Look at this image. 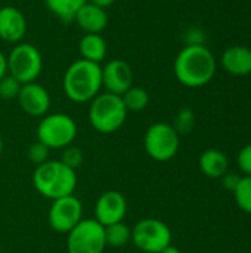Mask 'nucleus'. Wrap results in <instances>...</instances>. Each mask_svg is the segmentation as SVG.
Here are the masks:
<instances>
[{
    "mask_svg": "<svg viewBox=\"0 0 251 253\" xmlns=\"http://www.w3.org/2000/svg\"><path fill=\"white\" fill-rule=\"evenodd\" d=\"M105 242L109 248H124L132 242V228L123 222L105 227Z\"/></svg>",
    "mask_w": 251,
    "mask_h": 253,
    "instance_id": "aec40b11",
    "label": "nucleus"
},
{
    "mask_svg": "<svg viewBox=\"0 0 251 253\" xmlns=\"http://www.w3.org/2000/svg\"><path fill=\"white\" fill-rule=\"evenodd\" d=\"M234 196L238 208L246 213H251V176H241Z\"/></svg>",
    "mask_w": 251,
    "mask_h": 253,
    "instance_id": "4be33fe9",
    "label": "nucleus"
},
{
    "mask_svg": "<svg viewBox=\"0 0 251 253\" xmlns=\"http://www.w3.org/2000/svg\"><path fill=\"white\" fill-rule=\"evenodd\" d=\"M27 33L24 13L13 6L0 7V39L7 43H19Z\"/></svg>",
    "mask_w": 251,
    "mask_h": 253,
    "instance_id": "4468645a",
    "label": "nucleus"
},
{
    "mask_svg": "<svg viewBox=\"0 0 251 253\" xmlns=\"http://www.w3.org/2000/svg\"><path fill=\"white\" fill-rule=\"evenodd\" d=\"M105 248V227L95 218H83L67 234L68 253H104Z\"/></svg>",
    "mask_w": 251,
    "mask_h": 253,
    "instance_id": "6e6552de",
    "label": "nucleus"
},
{
    "mask_svg": "<svg viewBox=\"0 0 251 253\" xmlns=\"http://www.w3.org/2000/svg\"><path fill=\"white\" fill-rule=\"evenodd\" d=\"M33 185L36 191L49 200L71 196L77 187L75 170L67 168L61 160H47L36 166L33 173Z\"/></svg>",
    "mask_w": 251,
    "mask_h": 253,
    "instance_id": "7ed1b4c3",
    "label": "nucleus"
},
{
    "mask_svg": "<svg viewBox=\"0 0 251 253\" xmlns=\"http://www.w3.org/2000/svg\"><path fill=\"white\" fill-rule=\"evenodd\" d=\"M62 87L65 96L75 104L90 102L102 87V67L83 58L71 62L65 70Z\"/></svg>",
    "mask_w": 251,
    "mask_h": 253,
    "instance_id": "f03ea898",
    "label": "nucleus"
},
{
    "mask_svg": "<svg viewBox=\"0 0 251 253\" xmlns=\"http://www.w3.org/2000/svg\"><path fill=\"white\" fill-rule=\"evenodd\" d=\"M77 123L65 113H52L43 116L37 126V141L49 150H64L77 138Z\"/></svg>",
    "mask_w": 251,
    "mask_h": 253,
    "instance_id": "39448f33",
    "label": "nucleus"
},
{
    "mask_svg": "<svg viewBox=\"0 0 251 253\" xmlns=\"http://www.w3.org/2000/svg\"><path fill=\"white\" fill-rule=\"evenodd\" d=\"M3 148H4V144H3V138H1V135H0V157H1V154H3Z\"/></svg>",
    "mask_w": 251,
    "mask_h": 253,
    "instance_id": "473e14b6",
    "label": "nucleus"
},
{
    "mask_svg": "<svg viewBox=\"0 0 251 253\" xmlns=\"http://www.w3.org/2000/svg\"><path fill=\"white\" fill-rule=\"evenodd\" d=\"M237 163L244 176H251V144L244 145L237 157Z\"/></svg>",
    "mask_w": 251,
    "mask_h": 253,
    "instance_id": "bb28decb",
    "label": "nucleus"
},
{
    "mask_svg": "<svg viewBox=\"0 0 251 253\" xmlns=\"http://www.w3.org/2000/svg\"><path fill=\"white\" fill-rule=\"evenodd\" d=\"M74 21L86 34H99L108 25V13L104 7L86 1L75 13Z\"/></svg>",
    "mask_w": 251,
    "mask_h": 253,
    "instance_id": "2eb2a0df",
    "label": "nucleus"
},
{
    "mask_svg": "<svg viewBox=\"0 0 251 253\" xmlns=\"http://www.w3.org/2000/svg\"><path fill=\"white\" fill-rule=\"evenodd\" d=\"M216 58L206 44L183 46L173 64L178 82L191 89L209 84L216 74Z\"/></svg>",
    "mask_w": 251,
    "mask_h": 253,
    "instance_id": "f257e3e1",
    "label": "nucleus"
},
{
    "mask_svg": "<svg viewBox=\"0 0 251 253\" xmlns=\"http://www.w3.org/2000/svg\"><path fill=\"white\" fill-rule=\"evenodd\" d=\"M200 169L201 172L212 179L222 178L229 170V160L225 153L216 148H209L200 156Z\"/></svg>",
    "mask_w": 251,
    "mask_h": 253,
    "instance_id": "f3484780",
    "label": "nucleus"
},
{
    "mask_svg": "<svg viewBox=\"0 0 251 253\" xmlns=\"http://www.w3.org/2000/svg\"><path fill=\"white\" fill-rule=\"evenodd\" d=\"M158 253H182L178 248H175V246H172V245H169L167 248H164L161 252H158Z\"/></svg>",
    "mask_w": 251,
    "mask_h": 253,
    "instance_id": "2f4dec72",
    "label": "nucleus"
},
{
    "mask_svg": "<svg viewBox=\"0 0 251 253\" xmlns=\"http://www.w3.org/2000/svg\"><path fill=\"white\" fill-rule=\"evenodd\" d=\"M16 99L21 110L31 117H43L49 113L50 95L46 87L37 82L22 84Z\"/></svg>",
    "mask_w": 251,
    "mask_h": 253,
    "instance_id": "f8f14e48",
    "label": "nucleus"
},
{
    "mask_svg": "<svg viewBox=\"0 0 251 253\" xmlns=\"http://www.w3.org/2000/svg\"><path fill=\"white\" fill-rule=\"evenodd\" d=\"M7 74L21 84L36 82L43 70V58L40 50L31 43H18L6 56Z\"/></svg>",
    "mask_w": 251,
    "mask_h": 253,
    "instance_id": "0eeeda50",
    "label": "nucleus"
},
{
    "mask_svg": "<svg viewBox=\"0 0 251 253\" xmlns=\"http://www.w3.org/2000/svg\"><path fill=\"white\" fill-rule=\"evenodd\" d=\"M179 135H188L195 127V114L191 108H180L172 125Z\"/></svg>",
    "mask_w": 251,
    "mask_h": 253,
    "instance_id": "5701e85b",
    "label": "nucleus"
},
{
    "mask_svg": "<svg viewBox=\"0 0 251 253\" xmlns=\"http://www.w3.org/2000/svg\"><path fill=\"white\" fill-rule=\"evenodd\" d=\"M49 153H50V150L44 144H41L40 141H36L34 144L30 145L27 154H28V159H30V162L33 165L40 166V165H43L44 162L49 160Z\"/></svg>",
    "mask_w": 251,
    "mask_h": 253,
    "instance_id": "a878e982",
    "label": "nucleus"
},
{
    "mask_svg": "<svg viewBox=\"0 0 251 253\" xmlns=\"http://www.w3.org/2000/svg\"><path fill=\"white\" fill-rule=\"evenodd\" d=\"M127 110L120 95L98 93L89 105V123L99 133L117 132L127 119Z\"/></svg>",
    "mask_w": 251,
    "mask_h": 253,
    "instance_id": "20e7f679",
    "label": "nucleus"
},
{
    "mask_svg": "<svg viewBox=\"0 0 251 253\" xmlns=\"http://www.w3.org/2000/svg\"><path fill=\"white\" fill-rule=\"evenodd\" d=\"M180 147V135L169 123L158 122L151 125L143 136L146 154L160 163L170 162L176 157Z\"/></svg>",
    "mask_w": 251,
    "mask_h": 253,
    "instance_id": "423d86ee",
    "label": "nucleus"
},
{
    "mask_svg": "<svg viewBox=\"0 0 251 253\" xmlns=\"http://www.w3.org/2000/svg\"><path fill=\"white\" fill-rule=\"evenodd\" d=\"M220 64L232 76H249L251 74V49L241 44L231 46L222 53Z\"/></svg>",
    "mask_w": 251,
    "mask_h": 253,
    "instance_id": "dca6fc26",
    "label": "nucleus"
},
{
    "mask_svg": "<svg viewBox=\"0 0 251 253\" xmlns=\"http://www.w3.org/2000/svg\"><path fill=\"white\" fill-rule=\"evenodd\" d=\"M78 50L83 59L99 64L107 56V42L101 34H84L78 42Z\"/></svg>",
    "mask_w": 251,
    "mask_h": 253,
    "instance_id": "a211bd4d",
    "label": "nucleus"
},
{
    "mask_svg": "<svg viewBox=\"0 0 251 253\" xmlns=\"http://www.w3.org/2000/svg\"><path fill=\"white\" fill-rule=\"evenodd\" d=\"M121 99L124 102L127 113H139V111L145 110L149 104L148 92L138 86H132L130 89H127L121 95Z\"/></svg>",
    "mask_w": 251,
    "mask_h": 253,
    "instance_id": "412c9836",
    "label": "nucleus"
},
{
    "mask_svg": "<svg viewBox=\"0 0 251 253\" xmlns=\"http://www.w3.org/2000/svg\"><path fill=\"white\" fill-rule=\"evenodd\" d=\"M67 168H70V169H72V170H75V169H78L81 165H83V162H84V156H83V151L78 148V147H75V145H68V147H65L64 150H62V154H61V159H59Z\"/></svg>",
    "mask_w": 251,
    "mask_h": 253,
    "instance_id": "b1692460",
    "label": "nucleus"
},
{
    "mask_svg": "<svg viewBox=\"0 0 251 253\" xmlns=\"http://www.w3.org/2000/svg\"><path fill=\"white\" fill-rule=\"evenodd\" d=\"M83 219V205L74 194L52 200L47 221L50 228L59 234H68Z\"/></svg>",
    "mask_w": 251,
    "mask_h": 253,
    "instance_id": "9d476101",
    "label": "nucleus"
},
{
    "mask_svg": "<svg viewBox=\"0 0 251 253\" xmlns=\"http://www.w3.org/2000/svg\"><path fill=\"white\" fill-rule=\"evenodd\" d=\"M7 74V59L6 55L0 50V80Z\"/></svg>",
    "mask_w": 251,
    "mask_h": 253,
    "instance_id": "c756f323",
    "label": "nucleus"
},
{
    "mask_svg": "<svg viewBox=\"0 0 251 253\" xmlns=\"http://www.w3.org/2000/svg\"><path fill=\"white\" fill-rule=\"evenodd\" d=\"M114 1H115V0H90V3H93V4H96V6H99V7H104V9L109 7Z\"/></svg>",
    "mask_w": 251,
    "mask_h": 253,
    "instance_id": "7c9ffc66",
    "label": "nucleus"
},
{
    "mask_svg": "<svg viewBox=\"0 0 251 253\" xmlns=\"http://www.w3.org/2000/svg\"><path fill=\"white\" fill-rule=\"evenodd\" d=\"M93 212L95 219L104 227L123 222L127 215V200L123 193L108 190L98 197Z\"/></svg>",
    "mask_w": 251,
    "mask_h": 253,
    "instance_id": "9b49d317",
    "label": "nucleus"
},
{
    "mask_svg": "<svg viewBox=\"0 0 251 253\" xmlns=\"http://www.w3.org/2000/svg\"><path fill=\"white\" fill-rule=\"evenodd\" d=\"M222 179V185H223V188L225 190H228V191H235V188L238 187V184H240V181H241V176L240 175H237V173H231L229 170L220 178Z\"/></svg>",
    "mask_w": 251,
    "mask_h": 253,
    "instance_id": "c85d7f7f",
    "label": "nucleus"
},
{
    "mask_svg": "<svg viewBox=\"0 0 251 253\" xmlns=\"http://www.w3.org/2000/svg\"><path fill=\"white\" fill-rule=\"evenodd\" d=\"M102 86L107 92L114 95H123L133 86L132 67L123 59H111L102 67Z\"/></svg>",
    "mask_w": 251,
    "mask_h": 253,
    "instance_id": "ddd939ff",
    "label": "nucleus"
},
{
    "mask_svg": "<svg viewBox=\"0 0 251 253\" xmlns=\"http://www.w3.org/2000/svg\"><path fill=\"white\" fill-rule=\"evenodd\" d=\"M132 243L143 253H158L172 245L170 227L157 218H143L132 228Z\"/></svg>",
    "mask_w": 251,
    "mask_h": 253,
    "instance_id": "1a4fd4ad",
    "label": "nucleus"
},
{
    "mask_svg": "<svg viewBox=\"0 0 251 253\" xmlns=\"http://www.w3.org/2000/svg\"><path fill=\"white\" fill-rule=\"evenodd\" d=\"M183 39H185V46H200V44H204L206 34L201 28L191 27L189 30H186Z\"/></svg>",
    "mask_w": 251,
    "mask_h": 253,
    "instance_id": "cd10ccee",
    "label": "nucleus"
},
{
    "mask_svg": "<svg viewBox=\"0 0 251 253\" xmlns=\"http://www.w3.org/2000/svg\"><path fill=\"white\" fill-rule=\"evenodd\" d=\"M21 83L13 79L12 76L6 74L1 80H0V98L10 101V99H16L21 90Z\"/></svg>",
    "mask_w": 251,
    "mask_h": 253,
    "instance_id": "393cba45",
    "label": "nucleus"
},
{
    "mask_svg": "<svg viewBox=\"0 0 251 253\" xmlns=\"http://www.w3.org/2000/svg\"><path fill=\"white\" fill-rule=\"evenodd\" d=\"M87 0H44L47 9L62 22L74 21L75 13Z\"/></svg>",
    "mask_w": 251,
    "mask_h": 253,
    "instance_id": "6ab92c4d",
    "label": "nucleus"
}]
</instances>
